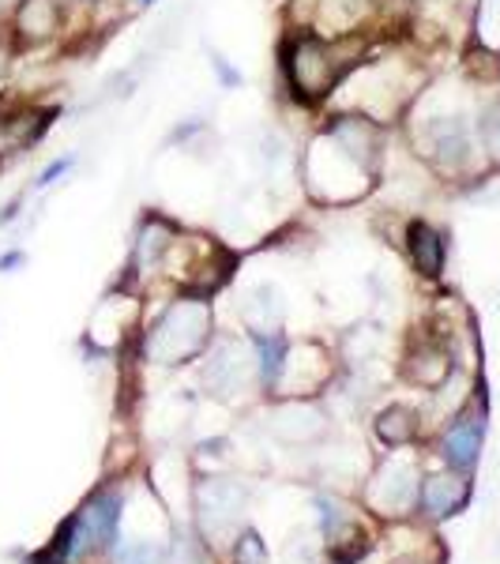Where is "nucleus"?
<instances>
[{
    "label": "nucleus",
    "mask_w": 500,
    "mask_h": 564,
    "mask_svg": "<svg viewBox=\"0 0 500 564\" xmlns=\"http://www.w3.org/2000/svg\"><path fill=\"white\" fill-rule=\"evenodd\" d=\"M384 155V128L373 117L350 110L336 113L305 155V184L320 204H350L373 189Z\"/></svg>",
    "instance_id": "1"
},
{
    "label": "nucleus",
    "mask_w": 500,
    "mask_h": 564,
    "mask_svg": "<svg viewBox=\"0 0 500 564\" xmlns=\"http://www.w3.org/2000/svg\"><path fill=\"white\" fill-rule=\"evenodd\" d=\"M283 72L294 91V99L305 105L328 102L336 87L346 79L350 60H342V49L336 38H323L316 31H302L283 46Z\"/></svg>",
    "instance_id": "2"
},
{
    "label": "nucleus",
    "mask_w": 500,
    "mask_h": 564,
    "mask_svg": "<svg viewBox=\"0 0 500 564\" xmlns=\"http://www.w3.org/2000/svg\"><path fill=\"white\" fill-rule=\"evenodd\" d=\"M211 339V308L207 302L184 297L173 302L155 320L151 335H147V358L158 365H181V361L196 358Z\"/></svg>",
    "instance_id": "3"
},
{
    "label": "nucleus",
    "mask_w": 500,
    "mask_h": 564,
    "mask_svg": "<svg viewBox=\"0 0 500 564\" xmlns=\"http://www.w3.org/2000/svg\"><path fill=\"white\" fill-rule=\"evenodd\" d=\"M414 144H418V151L436 166V170L455 173L470 162L474 132L467 125V117H459V113H441V117L421 121Z\"/></svg>",
    "instance_id": "4"
},
{
    "label": "nucleus",
    "mask_w": 500,
    "mask_h": 564,
    "mask_svg": "<svg viewBox=\"0 0 500 564\" xmlns=\"http://www.w3.org/2000/svg\"><path fill=\"white\" fill-rule=\"evenodd\" d=\"M418 497V474L410 471L407 463H388L376 482L368 486V505L376 508L380 516H399L414 505Z\"/></svg>",
    "instance_id": "5"
},
{
    "label": "nucleus",
    "mask_w": 500,
    "mask_h": 564,
    "mask_svg": "<svg viewBox=\"0 0 500 564\" xmlns=\"http://www.w3.org/2000/svg\"><path fill=\"white\" fill-rule=\"evenodd\" d=\"M60 4L65 0H20L12 8V26L23 46H42V42L60 34Z\"/></svg>",
    "instance_id": "6"
},
{
    "label": "nucleus",
    "mask_w": 500,
    "mask_h": 564,
    "mask_svg": "<svg viewBox=\"0 0 500 564\" xmlns=\"http://www.w3.org/2000/svg\"><path fill=\"white\" fill-rule=\"evenodd\" d=\"M204 384L211 395H218V399L241 392V387L249 384V358H245V350L234 347V342H223V347L215 350V358L207 361Z\"/></svg>",
    "instance_id": "7"
},
{
    "label": "nucleus",
    "mask_w": 500,
    "mask_h": 564,
    "mask_svg": "<svg viewBox=\"0 0 500 564\" xmlns=\"http://www.w3.org/2000/svg\"><path fill=\"white\" fill-rule=\"evenodd\" d=\"M173 245H178V230H173L162 215H147L144 223H139L136 245H132V268L155 271L158 263L173 252Z\"/></svg>",
    "instance_id": "8"
},
{
    "label": "nucleus",
    "mask_w": 500,
    "mask_h": 564,
    "mask_svg": "<svg viewBox=\"0 0 500 564\" xmlns=\"http://www.w3.org/2000/svg\"><path fill=\"white\" fill-rule=\"evenodd\" d=\"M245 508V493L234 486V482L211 478L207 486H200V512H204V523L211 531H223L230 527Z\"/></svg>",
    "instance_id": "9"
},
{
    "label": "nucleus",
    "mask_w": 500,
    "mask_h": 564,
    "mask_svg": "<svg viewBox=\"0 0 500 564\" xmlns=\"http://www.w3.org/2000/svg\"><path fill=\"white\" fill-rule=\"evenodd\" d=\"M481 437H486V421H481L478 414H467V418L455 421V426L444 433L447 466H455V471H470L481 455Z\"/></svg>",
    "instance_id": "10"
},
{
    "label": "nucleus",
    "mask_w": 500,
    "mask_h": 564,
    "mask_svg": "<svg viewBox=\"0 0 500 564\" xmlns=\"http://www.w3.org/2000/svg\"><path fill=\"white\" fill-rule=\"evenodd\" d=\"M407 249H410V260H414V268L425 279H436L444 271V237H441V230H436L433 223H425V218H414V223L407 226Z\"/></svg>",
    "instance_id": "11"
},
{
    "label": "nucleus",
    "mask_w": 500,
    "mask_h": 564,
    "mask_svg": "<svg viewBox=\"0 0 500 564\" xmlns=\"http://www.w3.org/2000/svg\"><path fill=\"white\" fill-rule=\"evenodd\" d=\"M257 342V373L263 387H279V381L286 376V361H289V342L283 331H260L252 335Z\"/></svg>",
    "instance_id": "12"
},
{
    "label": "nucleus",
    "mask_w": 500,
    "mask_h": 564,
    "mask_svg": "<svg viewBox=\"0 0 500 564\" xmlns=\"http://www.w3.org/2000/svg\"><path fill=\"white\" fill-rule=\"evenodd\" d=\"M467 500V486L459 478H429L421 486V505H425L429 516L444 519V516H455Z\"/></svg>",
    "instance_id": "13"
},
{
    "label": "nucleus",
    "mask_w": 500,
    "mask_h": 564,
    "mask_svg": "<svg viewBox=\"0 0 500 564\" xmlns=\"http://www.w3.org/2000/svg\"><path fill=\"white\" fill-rule=\"evenodd\" d=\"M414 433H418V418H414V410H407V407H388L380 418H376V437H380L388 448L410 444Z\"/></svg>",
    "instance_id": "14"
},
{
    "label": "nucleus",
    "mask_w": 500,
    "mask_h": 564,
    "mask_svg": "<svg viewBox=\"0 0 500 564\" xmlns=\"http://www.w3.org/2000/svg\"><path fill=\"white\" fill-rule=\"evenodd\" d=\"M478 139H481V147H486V155L493 158V162H500V94L481 105V113H478Z\"/></svg>",
    "instance_id": "15"
},
{
    "label": "nucleus",
    "mask_w": 500,
    "mask_h": 564,
    "mask_svg": "<svg viewBox=\"0 0 500 564\" xmlns=\"http://www.w3.org/2000/svg\"><path fill=\"white\" fill-rule=\"evenodd\" d=\"M237 564H268V545L260 542L257 531H245V539L234 545Z\"/></svg>",
    "instance_id": "16"
},
{
    "label": "nucleus",
    "mask_w": 500,
    "mask_h": 564,
    "mask_svg": "<svg viewBox=\"0 0 500 564\" xmlns=\"http://www.w3.org/2000/svg\"><path fill=\"white\" fill-rule=\"evenodd\" d=\"M158 561V550L151 542H125L117 550V557H113V564H155Z\"/></svg>",
    "instance_id": "17"
},
{
    "label": "nucleus",
    "mask_w": 500,
    "mask_h": 564,
    "mask_svg": "<svg viewBox=\"0 0 500 564\" xmlns=\"http://www.w3.org/2000/svg\"><path fill=\"white\" fill-rule=\"evenodd\" d=\"M76 166V155H60V158H53V162L46 166V170L38 173V181H34V189H49V184H57L60 178H65L68 170Z\"/></svg>",
    "instance_id": "18"
},
{
    "label": "nucleus",
    "mask_w": 500,
    "mask_h": 564,
    "mask_svg": "<svg viewBox=\"0 0 500 564\" xmlns=\"http://www.w3.org/2000/svg\"><path fill=\"white\" fill-rule=\"evenodd\" d=\"M211 68H215L218 79H223V87H241V72L230 68V60H226L223 53H211Z\"/></svg>",
    "instance_id": "19"
},
{
    "label": "nucleus",
    "mask_w": 500,
    "mask_h": 564,
    "mask_svg": "<svg viewBox=\"0 0 500 564\" xmlns=\"http://www.w3.org/2000/svg\"><path fill=\"white\" fill-rule=\"evenodd\" d=\"M23 260H26V252H23V249H12V252H4V257H0V275H12V271L20 268Z\"/></svg>",
    "instance_id": "20"
},
{
    "label": "nucleus",
    "mask_w": 500,
    "mask_h": 564,
    "mask_svg": "<svg viewBox=\"0 0 500 564\" xmlns=\"http://www.w3.org/2000/svg\"><path fill=\"white\" fill-rule=\"evenodd\" d=\"M320 523H323V531H336V523H339V512H336V505L331 500H320Z\"/></svg>",
    "instance_id": "21"
},
{
    "label": "nucleus",
    "mask_w": 500,
    "mask_h": 564,
    "mask_svg": "<svg viewBox=\"0 0 500 564\" xmlns=\"http://www.w3.org/2000/svg\"><path fill=\"white\" fill-rule=\"evenodd\" d=\"M15 4H20V0H0V12H12Z\"/></svg>",
    "instance_id": "22"
},
{
    "label": "nucleus",
    "mask_w": 500,
    "mask_h": 564,
    "mask_svg": "<svg viewBox=\"0 0 500 564\" xmlns=\"http://www.w3.org/2000/svg\"><path fill=\"white\" fill-rule=\"evenodd\" d=\"M65 4H94V0H65Z\"/></svg>",
    "instance_id": "23"
},
{
    "label": "nucleus",
    "mask_w": 500,
    "mask_h": 564,
    "mask_svg": "<svg viewBox=\"0 0 500 564\" xmlns=\"http://www.w3.org/2000/svg\"><path fill=\"white\" fill-rule=\"evenodd\" d=\"M139 4H155V0H139Z\"/></svg>",
    "instance_id": "24"
},
{
    "label": "nucleus",
    "mask_w": 500,
    "mask_h": 564,
    "mask_svg": "<svg viewBox=\"0 0 500 564\" xmlns=\"http://www.w3.org/2000/svg\"><path fill=\"white\" fill-rule=\"evenodd\" d=\"M399 564H418V561H399Z\"/></svg>",
    "instance_id": "25"
}]
</instances>
